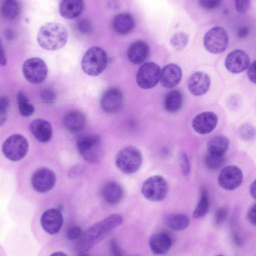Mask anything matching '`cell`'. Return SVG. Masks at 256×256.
Listing matches in <instances>:
<instances>
[{"mask_svg": "<svg viewBox=\"0 0 256 256\" xmlns=\"http://www.w3.org/2000/svg\"><path fill=\"white\" fill-rule=\"evenodd\" d=\"M248 218L252 224L256 226V204L252 205L249 209Z\"/></svg>", "mask_w": 256, "mask_h": 256, "instance_id": "cell-45", "label": "cell"}, {"mask_svg": "<svg viewBox=\"0 0 256 256\" xmlns=\"http://www.w3.org/2000/svg\"><path fill=\"white\" fill-rule=\"evenodd\" d=\"M108 56L106 52L98 46H92L84 54L81 66L86 74L95 76L100 74L106 68Z\"/></svg>", "mask_w": 256, "mask_h": 256, "instance_id": "cell-4", "label": "cell"}, {"mask_svg": "<svg viewBox=\"0 0 256 256\" xmlns=\"http://www.w3.org/2000/svg\"><path fill=\"white\" fill-rule=\"evenodd\" d=\"M250 191L252 198L256 200V179L252 184Z\"/></svg>", "mask_w": 256, "mask_h": 256, "instance_id": "cell-48", "label": "cell"}, {"mask_svg": "<svg viewBox=\"0 0 256 256\" xmlns=\"http://www.w3.org/2000/svg\"><path fill=\"white\" fill-rule=\"evenodd\" d=\"M164 221L169 228L175 231L185 230L190 223L188 217L182 214H168L164 216Z\"/></svg>", "mask_w": 256, "mask_h": 256, "instance_id": "cell-26", "label": "cell"}, {"mask_svg": "<svg viewBox=\"0 0 256 256\" xmlns=\"http://www.w3.org/2000/svg\"><path fill=\"white\" fill-rule=\"evenodd\" d=\"M188 40V35L186 33L180 32L175 34L171 38L170 44L174 48L180 50L186 46Z\"/></svg>", "mask_w": 256, "mask_h": 256, "instance_id": "cell-34", "label": "cell"}, {"mask_svg": "<svg viewBox=\"0 0 256 256\" xmlns=\"http://www.w3.org/2000/svg\"><path fill=\"white\" fill-rule=\"evenodd\" d=\"M248 28L246 26H242L239 28L238 36L240 38H243L248 36Z\"/></svg>", "mask_w": 256, "mask_h": 256, "instance_id": "cell-47", "label": "cell"}, {"mask_svg": "<svg viewBox=\"0 0 256 256\" xmlns=\"http://www.w3.org/2000/svg\"><path fill=\"white\" fill-rule=\"evenodd\" d=\"M200 6L206 10H212L218 8L222 1L218 0H200L198 1Z\"/></svg>", "mask_w": 256, "mask_h": 256, "instance_id": "cell-39", "label": "cell"}, {"mask_svg": "<svg viewBox=\"0 0 256 256\" xmlns=\"http://www.w3.org/2000/svg\"><path fill=\"white\" fill-rule=\"evenodd\" d=\"M76 28L82 34H88L92 30L90 22L85 18H82L78 22Z\"/></svg>", "mask_w": 256, "mask_h": 256, "instance_id": "cell-40", "label": "cell"}, {"mask_svg": "<svg viewBox=\"0 0 256 256\" xmlns=\"http://www.w3.org/2000/svg\"><path fill=\"white\" fill-rule=\"evenodd\" d=\"M76 146L80 155L86 162L98 164L102 161L104 148L99 135L89 134L80 136L77 140Z\"/></svg>", "mask_w": 256, "mask_h": 256, "instance_id": "cell-3", "label": "cell"}, {"mask_svg": "<svg viewBox=\"0 0 256 256\" xmlns=\"http://www.w3.org/2000/svg\"><path fill=\"white\" fill-rule=\"evenodd\" d=\"M84 2L80 0H63L59 4L60 16L66 19H72L78 16L82 12Z\"/></svg>", "mask_w": 256, "mask_h": 256, "instance_id": "cell-23", "label": "cell"}, {"mask_svg": "<svg viewBox=\"0 0 256 256\" xmlns=\"http://www.w3.org/2000/svg\"><path fill=\"white\" fill-rule=\"evenodd\" d=\"M22 72L25 78L30 82L38 84L43 82L48 74L46 62L39 58L26 60L22 65Z\"/></svg>", "mask_w": 256, "mask_h": 256, "instance_id": "cell-9", "label": "cell"}, {"mask_svg": "<svg viewBox=\"0 0 256 256\" xmlns=\"http://www.w3.org/2000/svg\"><path fill=\"white\" fill-rule=\"evenodd\" d=\"M226 161L224 155H218L208 153L204 158L206 167L210 170H216L221 168Z\"/></svg>", "mask_w": 256, "mask_h": 256, "instance_id": "cell-32", "label": "cell"}, {"mask_svg": "<svg viewBox=\"0 0 256 256\" xmlns=\"http://www.w3.org/2000/svg\"><path fill=\"white\" fill-rule=\"evenodd\" d=\"M217 115L212 112H204L196 115L192 120V126L198 133L206 134L211 132L216 126Z\"/></svg>", "mask_w": 256, "mask_h": 256, "instance_id": "cell-16", "label": "cell"}, {"mask_svg": "<svg viewBox=\"0 0 256 256\" xmlns=\"http://www.w3.org/2000/svg\"><path fill=\"white\" fill-rule=\"evenodd\" d=\"M247 76L250 82L256 84V60L252 62L248 66Z\"/></svg>", "mask_w": 256, "mask_h": 256, "instance_id": "cell-44", "label": "cell"}, {"mask_svg": "<svg viewBox=\"0 0 256 256\" xmlns=\"http://www.w3.org/2000/svg\"><path fill=\"white\" fill-rule=\"evenodd\" d=\"M78 256H90L86 252H80Z\"/></svg>", "mask_w": 256, "mask_h": 256, "instance_id": "cell-52", "label": "cell"}, {"mask_svg": "<svg viewBox=\"0 0 256 256\" xmlns=\"http://www.w3.org/2000/svg\"><path fill=\"white\" fill-rule=\"evenodd\" d=\"M40 97L44 102L52 103L54 100L56 95L52 90L46 88L40 92Z\"/></svg>", "mask_w": 256, "mask_h": 256, "instance_id": "cell-42", "label": "cell"}, {"mask_svg": "<svg viewBox=\"0 0 256 256\" xmlns=\"http://www.w3.org/2000/svg\"><path fill=\"white\" fill-rule=\"evenodd\" d=\"M31 134L40 142H48L52 135V129L50 124L43 119H36L30 125Z\"/></svg>", "mask_w": 256, "mask_h": 256, "instance_id": "cell-18", "label": "cell"}, {"mask_svg": "<svg viewBox=\"0 0 256 256\" xmlns=\"http://www.w3.org/2000/svg\"><path fill=\"white\" fill-rule=\"evenodd\" d=\"M0 12L2 15L5 18L13 20L18 14V4L14 0H4L1 5Z\"/></svg>", "mask_w": 256, "mask_h": 256, "instance_id": "cell-30", "label": "cell"}, {"mask_svg": "<svg viewBox=\"0 0 256 256\" xmlns=\"http://www.w3.org/2000/svg\"><path fill=\"white\" fill-rule=\"evenodd\" d=\"M229 144V140L226 136L222 135L215 136L208 143V153L224 155L228 148Z\"/></svg>", "mask_w": 256, "mask_h": 256, "instance_id": "cell-28", "label": "cell"}, {"mask_svg": "<svg viewBox=\"0 0 256 256\" xmlns=\"http://www.w3.org/2000/svg\"><path fill=\"white\" fill-rule=\"evenodd\" d=\"M122 222V216L114 214L95 223L83 233L77 246L78 250L80 252L90 250Z\"/></svg>", "mask_w": 256, "mask_h": 256, "instance_id": "cell-1", "label": "cell"}, {"mask_svg": "<svg viewBox=\"0 0 256 256\" xmlns=\"http://www.w3.org/2000/svg\"><path fill=\"white\" fill-rule=\"evenodd\" d=\"M142 161L140 152L132 146L122 148L117 153L115 164L118 168L126 174H132L140 168Z\"/></svg>", "mask_w": 256, "mask_h": 256, "instance_id": "cell-5", "label": "cell"}, {"mask_svg": "<svg viewBox=\"0 0 256 256\" xmlns=\"http://www.w3.org/2000/svg\"><path fill=\"white\" fill-rule=\"evenodd\" d=\"M86 118L81 112L73 110L67 113L64 118L63 124L64 128L72 132H80L86 126Z\"/></svg>", "mask_w": 256, "mask_h": 256, "instance_id": "cell-24", "label": "cell"}, {"mask_svg": "<svg viewBox=\"0 0 256 256\" xmlns=\"http://www.w3.org/2000/svg\"><path fill=\"white\" fill-rule=\"evenodd\" d=\"M160 67L154 62H146L139 68L136 74V82L140 87L150 89L156 86L160 80Z\"/></svg>", "mask_w": 256, "mask_h": 256, "instance_id": "cell-10", "label": "cell"}, {"mask_svg": "<svg viewBox=\"0 0 256 256\" xmlns=\"http://www.w3.org/2000/svg\"><path fill=\"white\" fill-rule=\"evenodd\" d=\"M242 180V172L236 166H226L221 170L218 176L219 185L227 190L236 189L240 186Z\"/></svg>", "mask_w": 256, "mask_h": 256, "instance_id": "cell-12", "label": "cell"}, {"mask_svg": "<svg viewBox=\"0 0 256 256\" xmlns=\"http://www.w3.org/2000/svg\"><path fill=\"white\" fill-rule=\"evenodd\" d=\"M172 240L169 235L164 232H158L151 236L149 246L151 251L156 255H163L170 249Z\"/></svg>", "mask_w": 256, "mask_h": 256, "instance_id": "cell-22", "label": "cell"}, {"mask_svg": "<svg viewBox=\"0 0 256 256\" xmlns=\"http://www.w3.org/2000/svg\"><path fill=\"white\" fill-rule=\"evenodd\" d=\"M84 168L81 166H76L70 170L69 174L70 177L76 178L82 174Z\"/></svg>", "mask_w": 256, "mask_h": 256, "instance_id": "cell-46", "label": "cell"}, {"mask_svg": "<svg viewBox=\"0 0 256 256\" xmlns=\"http://www.w3.org/2000/svg\"><path fill=\"white\" fill-rule=\"evenodd\" d=\"M228 36L226 30L220 26H214L208 30L204 38L206 48L210 53L218 54L226 49Z\"/></svg>", "mask_w": 256, "mask_h": 256, "instance_id": "cell-8", "label": "cell"}, {"mask_svg": "<svg viewBox=\"0 0 256 256\" xmlns=\"http://www.w3.org/2000/svg\"><path fill=\"white\" fill-rule=\"evenodd\" d=\"M250 4V0H236L234 2L236 10L240 14H244L248 10Z\"/></svg>", "mask_w": 256, "mask_h": 256, "instance_id": "cell-43", "label": "cell"}, {"mask_svg": "<svg viewBox=\"0 0 256 256\" xmlns=\"http://www.w3.org/2000/svg\"><path fill=\"white\" fill-rule=\"evenodd\" d=\"M5 36L7 39H12L14 37V32L10 30H7L5 32Z\"/></svg>", "mask_w": 256, "mask_h": 256, "instance_id": "cell-50", "label": "cell"}, {"mask_svg": "<svg viewBox=\"0 0 256 256\" xmlns=\"http://www.w3.org/2000/svg\"><path fill=\"white\" fill-rule=\"evenodd\" d=\"M68 37V31L64 25L59 22H48L39 29L37 41L42 48L55 50L66 44Z\"/></svg>", "mask_w": 256, "mask_h": 256, "instance_id": "cell-2", "label": "cell"}, {"mask_svg": "<svg viewBox=\"0 0 256 256\" xmlns=\"http://www.w3.org/2000/svg\"><path fill=\"white\" fill-rule=\"evenodd\" d=\"M179 160L184 175H188L190 171V164L187 154L182 152L180 154Z\"/></svg>", "mask_w": 256, "mask_h": 256, "instance_id": "cell-38", "label": "cell"}, {"mask_svg": "<svg viewBox=\"0 0 256 256\" xmlns=\"http://www.w3.org/2000/svg\"><path fill=\"white\" fill-rule=\"evenodd\" d=\"M123 100L121 90L117 88L111 87L103 92L100 100V106L104 112L113 113L120 108Z\"/></svg>", "mask_w": 256, "mask_h": 256, "instance_id": "cell-13", "label": "cell"}, {"mask_svg": "<svg viewBox=\"0 0 256 256\" xmlns=\"http://www.w3.org/2000/svg\"><path fill=\"white\" fill-rule=\"evenodd\" d=\"M182 76L180 68L176 64H170L164 67L161 70L160 83L165 88H171L178 84Z\"/></svg>", "mask_w": 256, "mask_h": 256, "instance_id": "cell-19", "label": "cell"}, {"mask_svg": "<svg viewBox=\"0 0 256 256\" xmlns=\"http://www.w3.org/2000/svg\"><path fill=\"white\" fill-rule=\"evenodd\" d=\"M250 58L246 52L242 50L230 52L226 58L224 65L226 68L232 74H238L249 66Z\"/></svg>", "mask_w": 256, "mask_h": 256, "instance_id": "cell-14", "label": "cell"}, {"mask_svg": "<svg viewBox=\"0 0 256 256\" xmlns=\"http://www.w3.org/2000/svg\"><path fill=\"white\" fill-rule=\"evenodd\" d=\"M56 182L54 172L48 168H41L36 170L31 178L33 188L37 192L44 193L52 190Z\"/></svg>", "mask_w": 256, "mask_h": 256, "instance_id": "cell-11", "label": "cell"}, {"mask_svg": "<svg viewBox=\"0 0 256 256\" xmlns=\"http://www.w3.org/2000/svg\"><path fill=\"white\" fill-rule=\"evenodd\" d=\"M238 133L239 137L242 140L248 142L255 136L256 129L252 124L246 122L240 126Z\"/></svg>", "mask_w": 256, "mask_h": 256, "instance_id": "cell-33", "label": "cell"}, {"mask_svg": "<svg viewBox=\"0 0 256 256\" xmlns=\"http://www.w3.org/2000/svg\"><path fill=\"white\" fill-rule=\"evenodd\" d=\"M168 186L166 180L161 176L154 175L142 183V193L147 200L154 202L162 200L166 196Z\"/></svg>", "mask_w": 256, "mask_h": 256, "instance_id": "cell-6", "label": "cell"}, {"mask_svg": "<svg viewBox=\"0 0 256 256\" xmlns=\"http://www.w3.org/2000/svg\"><path fill=\"white\" fill-rule=\"evenodd\" d=\"M102 196L108 204L116 205L122 200L124 196V191L118 183L110 181L102 186Z\"/></svg>", "mask_w": 256, "mask_h": 256, "instance_id": "cell-20", "label": "cell"}, {"mask_svg": "<svg viewBox=\"0 0 256 256\" xmlns=\"http://www.w3.org/2000/svg\"><path fill=\"white\" fill-rule=\"evenodd\" d=\"M40 224L43 230L50 234L59 232L63 224V217L61 212L57 208H50L46 210L40 218Z\"/></svg>", "mask_w": 256, "mask_h": 256, "instance_id": "cell-15", "label": "cell"}, {"mask_svg": "<svg viewBox=\"0 0 256 256\" xmlns=\"http://www.w3.org/2000/svg\"><path fill=\"white\" fill-rule=\"evenodd\" d=\"M83 233L82 229L78 226L70 227L66 233V237L69 240H80Z\"/></svg>", "mask_w": 256, "mask_h": 256, "instance_id": "cell-37", "label": "cell"}, {"mask_svg": "<svg viewBox=\"0 0 256 256\" xmlns=\"http://www.w3.org/2000/svg\"><path fill=\"white\" fill-rule=\"evenodd\" d=\"M224 256L222 255H218V256Z\"/></svg>", "mask_w": 256, "mask_h": 256, "instance_id": "cell-53", "label": "cell"}, {"mask_svg": "<svg viewBox=\"0 0 256 256\" xmlns=\"http://www.w3.org/2000/svg\"><path fill=\"white\" fill-rule=\"evenodd\" d=\"M111 256H124V252L116 240H112L109 244Z\"/></svg>", "mask_w": 256, "mask_h": 256, "instance_id": "cell-41", "label": "cell"}, {"mask_svg": "<svg viewBox=\"0 0 256 256\" xmlns=\"http://www.w3.org/2000/svg\"><path fill=\"white\" fill-rule=\"evenodd\" d=\"M183 103V96L178 90L169 92L165 96L164 106L166 111L170 113L178 112L181 108Z\"/></svg>", "mask_w": 256, "mask_h": 256, "instance_id": "cell-27", "label": "cell"}, {"mask_svg": "<svg viewBox=\"0 0 256 256\" xmlns=\"http://www.w3.org/2000/svg\"><path fill=\"white\" fill-rule=\"evenodd\" d=\"M228 213L227 207L223 206L219 208L216 212L214 222L216 226L221 225L226 220Z\"/></svg>", "mask_w": 256, "mask_h": 256, "instance_id": "cell-36", "label": "cell"}, {"mask_svg": "<svg viewBox=\"0 0 256 256\" xmlns=\"http://www.w3.org/2000/svg\"><path fill=\"white\" fill-rule=\"evenodd\" d=\"M6 62V59L4 50L2 45L0 46V64L2 66H4Z\"/></svg>", "mask_w": 256, "mask_h": 256, "instance_id": "cell-49", "label": "cell"}, {"mask_svg": "<svg viewBox=\"0 0 256 256\" xmlns=\"http://www.w3.org/2000/svg\"><path fill=\"white\" fill-rule=\"evenodd\" d=\"M150 48L148 44L143 40H137L128 48L127 56L129 60L134 64L142 63L148 58Z\"/></svg>", "mask_w": 256, "mask_h": 256, "instance_id": "cell-21", "label": "cell"}, {"mask_svg": "<svg viewBox=\"0 0 256 256\" xmlns=\"http://www.w3.org/2000/svg\"><path fill=\"white\" fill-rule=\"evenodd\" d=\"M16 100L19 112L22 116L28 117L33 114L34 108L24 92H19L16 95Z\"/></svg>", "mask_w": 256, "mask_h": 256, "instance_id": "cell-31", "label": "cell"}, {"mask_svg": "<svg viewBox=\"0 0 256 256\" xmlns=\"http://www.w3.org/2000/svg\"><path fill=\"white\" fill-rule=\"evenodd\" d=\"M210 206L209 198L207 190L202 188L200 191L198 202L193 212L195 218L204 217L208 212Z\"/></svg>", "mask_w": 256, "mask_h": 256, "instance_id": "cell-29", "label": "cell"}, {"mask_svg": "<svg viewBox=\"0 0 256 256\" xmlns=\"http://www.w3.org/2000/svg\"><path fill=\"white\" fill-rule=\"evenodd\" d=\"M28 150L27 140L22 135L14 134L7 138L2 146V152L8 159L16 162L24 158Z\"/></svg>", "mask_w": 256, "mask_h": 256, "instance_id": "cell-7", "label": "cell"}, {"mask_svg": "<svg viewBox=\"0 0 256 256\" xmlns=\"http://www.w3.org/2000/svg\"><path fill=\"white\" fill-rule=\"evenodd\" d=\"M10 104L9 98L6 96L0 98V124L2 126L6 121Z\"/></svg>", "mask_w": 256, "mask_h": 256, "instance_id": "cell-35", "label": "cell"}, {"mask_svg": "<svg viewBox=\"0 0 256 256\" xmlns=\"http://www.w3.org/2000/svg\"><path fill=\"white\" fill-rule=\"evenodd\" d=\"M210 79L206 73L196 72L190 78L188 88L190 92L194 96H200L205 94L209 90Z\"/></svg>", "mask_w": 256, "mask_h": 256, "instance_id": "cell-17", "label": "cell"}, {"mask_svg": "<svg viewBox=\"0 0 256 256\" xmlns=\"http://www.w3.org/2000/svg\"><path fill=\"white\" fill-rule=\"evenodd\" d=\"M136 24L134 17L130 14L123 12L118 14L113 18L114 30L120 34H126L132 31Z\"/></svg>", "mask_w": 256, "mask_h": 256, "instance_id": "cell-25", "label": "cell"}, {"mask_svg": "<svg viewBox=\"0 0 256 256\" xmlns=\"http://www.w3.org/2000/svg\"><path fill=\"white\" fill-rule=\"evenodd\" d=\"M50 256H68L65 253L62 252H54Z\"/></svg>", "mask_w": 256, "mask_h": 256, "instance_id": "cell-51", "label": "cell"}]
</instances>
